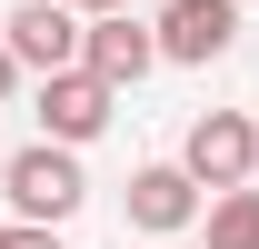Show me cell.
I'll return each mask as SVG.
<instances>
[{
  "instance_id": "6da1fadb",
  "label": "cell",
  "mask_w": 259,
  "mask_h": 249,
  "mask_svg": "<svg viewBox=\"0 0 259 249\" xmlns=\"http://www.w3.org/2000/svg\"><path fill=\"white\" fill-rule=\"evenodd\" d=\"M180 170H190L209 199H220V189H249L259 180V130H249V110H199L190 140H180Z\"/></svg>"
},
{
  "instance_id": "7a4b0ae2",
  "label": "cell",
  "mask_w": 259,
  "mask_h": 249,
  "mask_svg": "<svg viewBox=\"0 0 259 249\" xmlns=\"http://www.w3.org/2000/svg\"><path fill=\"white\" fill-rule=\"evenodd\" d=\"M80 199H90V180H80V150H60V140H30V150L10 159V219L60 229Z\"/></svg>"
},
{
  "instance_id": "3957f363",
  "label": "cell",
  "mask_w": 259,
  "mask_h": 249,
  "mask_svg": "<svg viewBox=\"0 0 259 249\" xmlns=\"http://www.w3.org/2000/svg\"><path fill=\"white\" fill-rule=\"evenodd\" d=\"M130 229L140 239H190V219H209V189L180 170V159H150V170H130Z\"/></svg>"
},
{
  "instance_id": "277c9868",
  "label": "cell",
  "mask_w": 259,
  "mask_h": 249,
  "mask_svg": "<svg viewBox=\"0 0 259 249\" xmlns=\"http://www.w3.org/2000/svg\"><path fill=\"white\" fill-rule=\"evenodd\" d=\"M0 40H10V60H20V70L60 80V70H80V50H90V20L60 10V0H20V10L0 20Z\"/></svg>"
},
{
  "instance_id": "5b68a950",
  "label": "cell",
  "mask_w": 259,
  "mask_h": 249,
  "mask_svg": "<svg viewBox=\"0 0 259 249\" xmlns=\"http://www.w3.org/2000/svg\"><path fill=\"white\" fill-rule=\"evenodd\" d=\"M160 60H180V70H209V60H229V40H239V0H160Z\"/></svg>"
},
{
  "instance_id": "8992f818",
  "label": "cell",
  "mask_w": 259,
  "mask_h": 249,
  "mask_svg": "<svg viewBox=\"0 0 259 249\" xmlns=\"http://www.w3.org/2000/svg\"><path fill=\"white\" fill-rule=\"evenodd\" d=\"M110 110H120V90H110V80H90V70L40 80V130H50L60 150H90L100 130H110Z\"/></svg>"
},
{
  "instance_id": "52a82bcc",
  "label": "cell",
  "mask_w": 259,
  "mask_h": 249,
  "mask_svg": "<svg viewBox=\"0 0 259 249\" xmlns=\"http://www.w3.org/2000/svg\"><path fill=\"white\" fill-rule=\"evenodd\" d=\"M80 70H90V80H110V90H140V80L160 70V30H150V20H130V10H110V20H90Z\"/></svg>"
},
{
  "instance_id": "ba28073f",
  "label": "cell",
  "mask_w": 259,
  "mask_h": 249,
  "mask_svg": "<svg viewBox=\"0 0 259 249\" xmlns=\"http://www.w3.org/2000/svg\"><path fill=\"white\" fill-rule=\"evenodd\" d=\"M209 249H259V189H220L209 199Z\"/></svg>"
},
{
  "instance_id": "9c48e42d",
  "label": "cell",
  "mask_w": 259,
  "mask_h": 249,
  "mask_svg": "<svg viewBox=\"0 0 259 249\" xmlns=\"http://www.w3.org/2000/svg\"><path fill=\"white\" fill-rule=\"evenodd\" d=\"M10 249H60V229H40V219H10Z\"/></svg>"
},
{
  "instance_id": "30bf717a",
  "label": "cell",
  "mask_w": 259,
  "mask_h": 249,
  "mask_svg": "<svg viewBox=\"0 0 259 249\" xmlns=\"http://www.w3.org/2000/svg\"><path fill=\"white\" fill-rule=\"evenodd\" d=\"M60 10H80V20H110V10H130V0H60Z\"/></svg>"
},
{
  "instance_id": "8fae6325",
  "label": "cell",
  "mask_w": 259,
  "mask_h": 249,
  "mask_svg": "<svg viewBox=\"0 0 259 249\" xmlns=\"http://www.w3.org/2000/svg\"><path fill=\"white\" fill-rule=\"evenodd\" d=\"M10 90H20V60H10V40H0V100H10Z\"/></svg>"
},
{
  "instance_id": "7c38bea8",
  "label": "cell",
  "mask_w": 259,
  "mask_h": 249,
  "mask_svg": "<svg viewBox=\"0 0 259 249\" xmlns=\"http://www.w3.org/2000/svg\"><path fill=\"white\" fill-rule=\"evenodd\" d=\"M160 249H190V239H160Z\"/></svg>"
},
{
  "instance_id": "4fadbf2b",
  "label": "cell",
  "mask_w": 259,
  "mask_h": 249,
  "mask_svg": "<svg viewBox=\"0 0 259 249\" xmlns=\"http://www.w3.org/2000/svg\"><path fill=\"white\" fill-rule=\"evenodd\" d=\"M0 249H10V229H0Z\"/></svg>"
}]
</instances>
